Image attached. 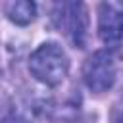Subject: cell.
Returning a JSON list of instances; mask_svg holds the SVG:
<instances>
[{
	"label": "cell",
	"mask_w": 123,
	"mask_h": 123,
	"mask_svg": "<svg viewBox=\"0 0 123 123\" xmlns=\"http://www.w3.org/2000/svg\"><path fill=\"white\" fill-rule=\"evenodd\" d=\"M29 71L38 83L56 86L67 77L69 58L58 42H42L29 56Z\"/></svg>",
	"instance_id": "obj_1"
},
{
	"label": "cell",
	"mask_w": 123,
	"mask_h": 123,
	"mask_svg": "<svg viewBox=\"0 0 123 123\" xmlns=\"http://www.w3.org/2000/svg\"><path fill=\"white\" fill-rule=\"evenodd\" d=\"M54 23L60 31H63L77 48L85 46L88 17L86 8L81 2H62L54 8Z\"/></svg>",
	"instance_id": "obj_2"
},
{
	"label": "cell",
	"mask_w": 123,
	"mask_h": 123,
	"mask_svg": "<svg viewBox=\"0 0 123 123\" xmlns=\"http://www.w3.org/2000/svg\"><path fill=\"white\" fill-rule=\"evenodd\" d=\"M83 79L88 90L102 94L110 90L115 83V62L110 50L92 52L83 65Z\"/></svg>",
	"instance_id": "obj_3"
},
{
	"label": "cell",
	"mask_w": 123,
	"mask_h": 123,
	"mask_svg": "<svg viewBox=\"0 0 123 123\" xmlns=\"http://www.w3.org/2000/svg\"><path fill=\"white\" fill-rule=\"evenodd\" d=\"M98 37L110 48L119 46L123 38V12L117 6L108 2L98 6Z\"/></svg>",
	"instance_id": "obj_4"
},
{
	"label": "cell",
	"mask_w": 123,
	"mask_h": 123,
	"mask_svg": "<svg viewBox=\"0 0 123 123\" xmlns=\"http://www.w3.org/2000/svg\"><path fill=\"white\" fill-rule=\"evenodd\" d=\"M8 19L15 25H29L37 17V4L31 0H13L4 6Z\"/></svg>",
	"instance_id": "obj_5"
},
{
	"label": "cell",
	"mask_w": 123,
	"mask_h": 123,
	"mask_svg": "<svg viewBox=\"0 0 123 123\" xmlns=\"http://www.w3.org/2000/svg\"><path fill=\"white\" fill-rule=\"evenodd\" d=\"M111 123H123V96L111 108Z\"/></svg>",
	"instance_id": "obj_6"
},
{
	"label": "cell",
	"mask_w": 123,
	"mask_h": 123,
	"mask_svg": "<svg viewBox=\"0 0 123 123\" xmlns=\"http://www.w3.org/2000/svg\"><path fill=\"white\" fill-rule=\"evenodd\" d=\"M117 48H119V56L123 58V38H121V42H119V46H117Z\"/></svg>",
	"instance_id": "obj_7"
}]
</instances>
